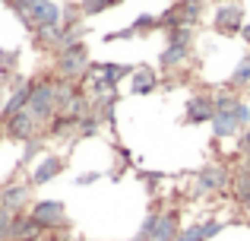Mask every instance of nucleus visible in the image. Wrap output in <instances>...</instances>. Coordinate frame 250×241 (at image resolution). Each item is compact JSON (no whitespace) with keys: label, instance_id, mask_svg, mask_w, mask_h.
<instances>
[{"label":"nucleus","instance_id":"obj_29","mask_svg":"<svg viewBox=\"0 0 250 241\" xmlns=\"http://www.w3.org/2000/svg\"><path fill=\"white\" fill-rule=\"evenodd\" d=\"M10 222H13V213L0 206V241H6V238H10Z\"/></svg>","mask_w":250,"mask_h":241},{"label":"nucleus","instance_id":"obj_31","mask_svg":"<svg viewBox=\"0 0 250 241\" xmlns=\"http://www.w3.org/2000/svg\"><path fill=\"white\" fill-rule=\"evenodd\" d=\"M98 178H102L98 172H85V175H80V178H76V184H80V187H85V184H95Z\"/></svg>","mask_w":250,"mask_h":241},{"label":"nucleus","instance_id":"obj_21","mask_svg":"<svg viewBox=\"0 0 250 241\" xmlns=\"http://www.w3.org/2000/svg\"><path fill=\"white\" fill-rule=\"evenodd\" d=\"M80 121L70 118V114H54L51 118V127H48V136H67V133H76Z\"/></svg>","mask_w":250,"mask_h":241},{"label":"nucleus","instance_id":"obj_28","mask_svg":"<svg viewBox=\"0 0 250 241\" xmlns=\"http://www.w3.org/2000/svg\"><path fill=\"white\" fill-rule=\"evenodd\" d=\"M42 146H44V143H42V140H38V136H32V140H25V153H22V165H25V162H32V159H35V155H38V153H42Z\"/></svg>","mask_w":250,"mask_h":241},{"label":"nucleus","instance_id":"obj_20","mask_svg":"<svg viewBox=\"0 0 250 241\" xmlns=\"http://www.w3.org/2000/svg\"><path fill=\"white\" fill-rule=\"evenodd\" d=\"M193 42H196V29H190V25H174V29H165V44L193 48Z\"/></svg>","mask_w":250,"mask_h":241},{"label":"nucleus","instance_id":"obj_24","mask_svg":"<svg viewBox=\"0 0 250 241\" xmlns=\"http://www.w3.org/2000/svg\"><path fill=\"white\" fill-rule=\"evenodd\" d=\"M121 3L124 0H80V13L85 19V16H98V13L111 10V6H121Z\"/></svg>","mask_w":250,"mask_h":241},{"label":"nucleus","instance_id":"obj_17","mask_svg":"<svg viewBox=\"0 0 250 241\" xmlns=\"http://www.w3.org/2000/svg\"><path fill=\"white\" fill-rule=\"evenodd\" d=\"M29 108V83H22V86L16 89V92L6 99V105H3V111H0V121H6V118H13L16 111H25Z\"/></svg>","mask_w":250,"mask_h":241},{"label":"nucleus","instance_id":"obj_33","mask_svg":"<svg viewBox=\"0 0 250 241\" xmlns=\"http://www.w3.org/2000/svg\"><path fill=\"white\" fill-rule=\"evenodd\" d=\"M215 3H241V0H215Z\"/></svg>","mask_w":250,"mask_h":241},{"label":"nucleus","instance_id":"obj_23","mask_svg":"<svg viewBox=\"0 0 250 241\" xmlns=\"http://www.w3.org/2000/svg\"><path fill=\"white\" fill-rule=\"evenodd\" d=\"M228 86H231V89H244V86H250V54L238 61V67L231 70V80H228Z\"/></svg>","mask_w":250,"mask_h":241},{"label":"nucleus","instance_id":"obj_32","mask_svg":"<svg viewBox=\"0 0 250 241\" xmlns=\"http://www.w3.org/2000/svg\"><path fill=\"white\" fill-rule=\"evenodd\" d=\"M241 38H244L247 48H250V22H244V29H241Z\"/></svg>","mask_w":250,"mask_h":241},{"label":"nucleus","instance_id":"obj_5","mask_svg":"<svg viewBox=\"0 0 250 241\" xmlns=\"http://www.w3.org/2000/svg\"><path fill=\"white\" fill-rule=\"evenodd\" d=\"M212 29L222 38L241 35V29H244V6L241 3H219V10L212 16Z\"/></svg>","mask_w":250,"mask_h":241},{"label":"nucleus","instance_id":"obj_14","mask_svg":"<svg viewBox=\"0 0 250 241\" xmlns=\"http://www.w3.org/2000/svg\"><path fill=\"white\" fill-rule=\"evenodd\" d=\"M159 89V73L152 67H136L130 73V92L133 95H149Z\"/></svg>","mask_w":250,"mask_h":241},{"label":"nucleus","instance_id":"obj_11","mask_svg":"<svg viewBox=\"0 0 250 241\" xmlns=\"http://www.w3.org/2000/svg\"><path fill=\"white\" fill-rule=\"evenodd\" d=\"M61 172H63V159H61V155H44V159L38 162L35 168H32V178H29V184H32V187L51 184V181H54Z\"/></svg>","mask_w":250,"mask_h":241},{"label":"nucleus","instance_id":"obj_22","mask_svg":"<svg viewBox=\"0 0 250 241\" xmlns=\"http://www.w3.org/2000/svg\"><path fill=\"white\" fill-rule=\"evenodd\" d=\"M159 29H162V25H159V16H152V13H143V16H136V19H133V25H130L133 38L149 35V32H159Z\"/></svg>","mask_w":250,"mask_h":241},{"label":"nucleus","instance_id":"obj_27","mask_svg":"<svg viewBox=\"0 0 250 241\" xmlns=\"http://www.w3.org/2000/svg\"><path fill=\"white\" fill-rule=\"evenodd\" d=\"M231 114H234V121H238V127H241V130L250 127V108H247V102H238V105L231 108Z\"/></svg>","mask_w":250,"mask_h":241},{"label":"nucleus","instance_id":"obj_1","mask_svg":"<svg viewBox=\"0 0 250 241\" xmlns=\"http://www.w3.org/2000/svg\"><path fill=\"white\" fill-rule=\"evenodd\" d=\"M89 67H92V61H89V48H85V42L67 44V48H61L57 57H54L57 80H67V83H76V80H83V76H89Z\"/></svg>","mask_w":250,"mask_h":241},{"label":"nucleus","instance_id":"obj_7","mask_svg":"<svg viewBox=\"0 0 250 241\" xmlns=\"http://www.w3.org/2000/svg\"><path fill=\"white\" fill-rule=\"evenodd\" d=\"M29 213H32V219H35L44 232L67 225V206H63L61 200H38V203H32Z\"/></svg>","mask_w":250,"mask_h":241},{"label":"nucleus","instance_id":"obj_4","mask_svg":"<svg viewBox=\"0 0 250 241\" xmlns=\"http://www.w3.org/2000/svg\"><path fill=\"white\" fill-rule=\"evenodd\" d=\"M61 19H63V6L57 0H32L22 25L35 32V29H44V25H61Z\"/></svg>","mask_w":250,"mask_h":241},{"label":"nucleus","instance_id":"obj_35","mask_svg":"<svg viewBox=\"0 0 250 241\" xmlns=\"http://www.w3.org/2000/svg\"><path fill=\"white\" fill-rule=\"evenodd\" d=\"M133 241H140V238H133Z\"/></svg>","mask_w":250,"mask_h":241},{"label":"nucleus","instance_id":"obj_9","mask_svg":"<svg viewBox=\"0 0 250 241\" xmlns=\"http://www.w3.org/2000/svg\"><path fill=\"white\" fill-rule=\"evenodd\" d=\"M3 127H6V136H10V140H32V136H38V121L32 118L29 108H25V111H16L13 118H6Z\"/></svg>","mask_w":250,"mask_h":241},{"label":"nucleus","instance_id":"obj_18","mask_svg":"<svg viewBox=\"0 0 250 241\" xmlns=\"http://www.w3.org/2000/svg\"><path fill=\"white\" fill-rule=\"evenodd\" d=\"M193 54V48H177V44H165V51L159 54V67L162 70H174V67H181L187 57Z\"/></svg>","mask_w":250,"mask_h":241},{"label":"nucleus","instance_id":"obj_2","mask_svg":"<svg viewBox=\"0 0 250 241\" xmlns=\"http://www.w3.org/2000/svg\"><path fill=\"white\" fill-rule=\"evenodd\" d=\"M203 13H206V0H174L165 13H159V25H162V32L174 29V25H190V29H196Z\"/></svg>","mask_w":250,"mask_h":241},{"label":"nucleus","instance_id":"obj_6","mask_svg":"<svg viewBox=\"0 0 250 241\" xmlns=\"http://www.w3.org/2000/svg\"><path fill=\"white\" fill-rule=\"evenodd\" d=\"M231 184V172L222 162H209L196 172V194H212V191H225Z\"/></svg>","mask_w":250,"mask_h":241},{"label":"nucleus","instance_id":"obj_8","mask_svg":"<svg viewBox=\"0 0 250 241\" xmlns=\"http://www.w3.org/2000/svg\"><path fill=\"white\" fill-rule=\"evenodd\" d=\"M215 118V99L212 95H190L184 102V124H212Z\"/></svg>","mask_w":250,"mask_h":241},{"label":"nucleus","instance_id":"obj_19","mask_svg":"<svg viewBox=\"0 0 250 241\" xmlns=\"http://www.w3.org/2000/svg\"><path fill=\"white\" fill-rule=\"evenodd\" d=\"M238 130L241 127H238V121H234L231 111H219L212 118V136H215V140H228V136H234Z\"/></svg>","mask_w":250,"mask_h":241},{"label":"nucleus","instance_id":"obj_30","mask_svg":"<svg viewBox=\"0 0 250 241\" xmlns=\"http://www.w3.org/2000/svg\"><path fill=\"white\" fill-rule=\"evenodd\" d=\"M238 153L244 155V159H250V130H247V133L238 140Z\"/></svg>","mask_w":250,"mask_h":241},{"label":"nucleus","instance_id":"obj_34","mask_svg":"<svg viewBox=\"0 0 250 241\" xmlns=\"http://www.w3.org/2000/svg\"><path fill=\"white\" fill-rule=\"evenodd\" d=\"M6 241H16V238H6Z\"/></svg>","mask_w":250,"mask_h":241},{"label":"nucleus","instance_id":"obj_37","mask_svg":"<svg viewBox=\"0 0 250 241\" xmlns=\"http://www.w3.org/2000/svg\"><path fill=\"white\" fill-rule=\"evenodd\" d=\"M247 130H250V127H247Z\"/></svg>","mask_w":250,"mask_h":241},{"label":"nucleus","instance_id":"obj_3","mask_svg":"<svg viewBox=\"0 0 250 241\" xmlns=\"http://www.w3.org/2000/svg\"><path fill=\"white\" fill-rule=\"evenodd\" d=\"M29 111L38 124H44L57 114V105H54V80H35L29 83Z\"/></svg>","mask_w":250,"mask_h":241},{"label":"nucleus","instance_id":"obj_26","mask_svg":"<svg viewBox=\"0 0 250 241\" xmlns=\"http://www.w3.org/2000/svg\"><path fill=\"white\" fill-rule=\"evenodd\" d=\"M212 99H215V114L219 111H231V108L241 102L238 95H231V92H219V95H212Z\"/></svg>","mask_w":250,"mask_h":241},{"label":"nucleus","instance_id":"obj_25","mask_svg":"<svg viewBox=\"0 0 250 241\" xmlns=\"http://www.w3.org/2000/svg\"><path fill=\"white\" fill-rule=\"evenodd\" d=\"M159 219H162V210H149L146 213V219H143V225H140V241H152L155 238V229H159Z\"/></svg>","mask_w":250,"mask_h":241},{"label":"nucleus","instance_id":"obj_13","mask_svg":"<svg viewBox=\"0 0 250 241\" xmlns=\"http://www.w3.org/2000/svg\"><path fill=\"white\" fill-rule=\"evenodd\" d=\"M222 229H225V222H219V219H209V222H196V225L181 229V235H177L174 241H209V238L219 235Z\"/></svg>","mask_w":250,"mask_h":241},{"label":"nucleus","instance_id":"obj_12","mask_svg":"<svg viewBox=\"0 0 250 241\" xmlns=\"http://www.w3.org/2000/svg\"><path fill=\"white\" fill-rule=\"evenodd\" d=\"M42 232L44 229L32 219V213H16L10 222V238H16V241H35Z\"/></svg>","mask_w":250,"mask_h":241},{"label":"nucleus","instance_id":"obj_16","mask_svg":"<svg viewBox=\"0 0 250 241\" xmlns=\"http://www.w3.org/2000/svg\"><path fill=\"white\" fill-rule=\"evenodd\" d=\"M231 197H234V203H241V206H247V210H250V162H244V165H241V172L234 175V181H231Z\"/></svg>","mask_w":250,"mask_h":241},{"label":"nucleus","instance_id":"obj_15","mask_svg":"<svg viewBox=\"0 0 250 241\" xmlns=\"http://www.w3.org/2000/svg\"><path fill=\"white\" fill-rule=\"evenodd\" d=\"M177 235H181V213L177 210H162V219H159V229H155L152 241H174Z\"/></svg>","mask_w":250,"mask_h":241},{"label":"nucleus","instance_id":"obj_10","mask_svg":"<svg viewBox=\"0 0 250 241\" xmlns=\"http://www.w3.org/2000/svg\"><path fill=\"white\" fill-rule=\"evenodd\" d=\"M29 194H32V184H16V181H13V184H6L3 191H0V206H3V210H10L13 216H16V213L25 210Z\"/></svg>","mask_w":250,"mask_h":241},{"label":"nucleus","instance_id":"obj_36","mask_svg":"<svg viewBox=\"0 0 250 241\" xmlns=\"http://www.w3.org/2000/svg\"><path fill=\"white\" fill-rule=\"evenodd\" d=\"M171 3H174V0H171Z\"/></svg>","mask_w":250,"mask_h":241}]
</instances>
